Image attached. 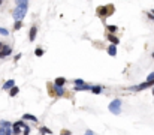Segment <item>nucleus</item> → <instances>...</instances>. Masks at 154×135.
Returning a JSON list of instances; mask_svg holds the SVG:
<instances>
[{
	"mask_svg": "<svg viewBox=\"0 0 154 135\" xmlns=\"http://www.w3.org/2000/svg\"><path fill=\"white\" fill-rule=\"evenodd\" d=\"M106 39H108L112 45H118V44H120V39H118L115 35H111V33H109L108 36H106Z\"/></svg>",
	"mask_w": 154,
	"mask_h": 135,
	"instance_id": "1a4fd4ad",
	"label": "nucleus"
},
{
	"mask_svg": "<svg viewBox=\"0 0 154 135\" xmlns=\"http://www.w3.org/2000/svg\"><path fill=\"white\" fill-rule=\"evenodd\" d=\"M114 5H106V6H99L97 8V15L102 17V18H106L114 14Z\"/></svg>",
	"mask_w": 154,
	"mask_h": 135,
	"instance_id": "f03ea898",
	"label": "nucleus"
},
{
	"mask_svg": "<svg viewBox=\"0 0 154 135\" xmlns=\"http://www.w3.org/2000/svg\"><path fill=\"white\" fill-rule=\"evenodd\" d=\"M84 135H94V132H93V131H91V129H87V131H85V134H84Z\"/></svg>",
	"mask_w": 154,
	"mask_h": 135,
	"instance_id": "a878e982",
	"label": "nucleus"
},
{
	"mask_svg": "<svg viewBox=\"0 0 154 135\" xmlns=\"http://www.w3.org/2000/svg\"><path fill=\"white\" fill-rule=\"evenodd\" d=\"M44 48H36L35 50V56H37V57H41V56H44Z\"/></svg>",
	"mask_w": 154,
	"mask_h": 135,
	"instance_id": "aec40b11",
	"label": "nucleus"
},
{
	"mask_svg": "<svg viewBox=\"0 0 154 135\" xmlns=\"http://www.w3.org/2000/svg\"><path fill=\"white\" fill-rule=\"evenodd\" d=\"M121 99H114L111 101V104H109V111L112 114H115V116H120L121 114Z\"/></svg>",
	"mask_w": 154,
	"mask_h": 135,
	"instance_id": "7ed1b4c3",
	"label": "nucleus"
},
{
	"mask_svg": "<svg viewBox=\"0 0 154 135\" xmlns=\"http://www.w3.org/2000/svg\"><path fill=\"white\" fill-rule=\"evenodd\" d=\"M21 27H23V23L21 21H15L14 23V30H19Z\"/></svg>",
	"mask_w": 154,
	"mask_h": 135,
	"instance_id": "4be33fe9",
	"label": "nucleus"
},
{
	"mask_svg": "<svg viewBox=\"0 0 154 135\" xmlns=\"http://www.w3.org/2000/svg\"><path fill=\"white\" fill-rule=\"evenodd\" d=\"M153 95H154V89H153Z\"/></svg>",
	"mask_w": 154,
	"mask_h": 135,
	"instance_id": "7c9ffc66",
	"label": "nucleus"
},
{
	"mask_svg": "<svg viewBox=\"0 0 154 135\" xmlns=\"http://www.w3.org/2000/svg\"><path fill=\"white\" fill-rule=\"evenodd\" d=\"M27 9H29V2L27 0H18L15 9H14V12H12V17H14L15 21H21V20L25 17V14H27Z\"/></svg>",
	"mask_w": 154,
	"mask_h": 135,
	"instance_id": "f257e3e1",
	"label": "nucleus"
},
{
	"mask_svg": "<svg viewBox=\"0 0 154 135\" xmlns=\"http://www.w3.org/2000/svg\"><path fill=\"white\" fill-rule=\"evenodd\" d=\"M54 90H56V93H57V96H63V95H64V89H63V87L54 86Z\"/></svg>",
	"mask_w": 154,
	"mask_h": 135,
	"instance_id": "dca6fc26",
	"label": "nucleus"
},
{
	"mask_svg": "<svg viewBox=\"0 0 154 135\" xmlns=\"http://www.w3.org/2000/svg\"><path fill=\"white\" fill-rule=\"evenodd\" d=\"M151 14H153V15H154V9H153V12H151Z\"/></svg>",
	"mask_w": 154,
	"mask_h": 135,
	"instance_id": "c756f323",
	"label": "nucleus"
},
{
	"mask_svg": "<svg viewBox=\"0 0 154 135\" xmlns=\"http://www.w3.org/2000/svg\"><path fill=\"white\" fill-rule=\"evenodd\" d=\"M23 120H30V122H35V123H37L39 119L36 116H33V114H27V113H25L24 116H23Z\"/></svg>",
	"mask_w": 154,
	"mask_h": 135,
	"instance_id": "9b49d317",
	"label": "nucleus"
},
{
	"mask_svg": "<svg viewBox=\"0 0 154 135\" xmlns=\"http://www.w3.org/2000/svg\"><path fill=\"white\" fill-rule=\"evenodd\" d=\"M37 36V27L36 26H31L30 27V32H29V39H30V42H33V41L36 39Z\"/></svg>",
	"mask_w": 154,
	"mask_h": 135,
	"instance_id": "423d86ee",
	"label": "nucleus"
},
{
	"mask_svg": "<svg viewBox=\"0 0 154 135\" xmlns=\"http://www.w3.org/2000/svg\"><path fill=\"white\" fill-rule=\"evenodd\" d=\"M14 87H15V81H14V80H8V81L3 84V90H9V92H11Z\"/></svg>",
	"mask_w": 154,
	"mask_h": 135,
	"instance_id": "6e6552de",
	"label": "nucleus"
},
{
	"mask_svg": "<svg viewBox=\"0 0 154 135\" xmlns=\"http://www.w3.org/2000/svg\"><path fill=\"white\" fill-rule=\"evenodd\" d=\"M91 87L90 84H85V86H81V87H75V92H87V90H91Z\"/></svg>",
	"mask_w": 154,
	"mask_h": 135,
	"instance_id": "ddd939ff",
	"label": "nucleus"
},
{
	"mask_svg": "<svg viewBox=\"0 0 154 135\" xmlns=\"http://www.w3.org/2000/svg\"><path fill=\"white\" fill-rule=\"evenodd\" d=\"M91 92L94 93V95H100V93H102V86H93L91 87Z\"/></svg>",
	"mask_w": 154,
	"mask_h": 135,
	"instance_id": "2eb2a0df",
	"label": "nucleus"
},
{
	"mask_svg": "<svg viewBox=\"0 0 154 135\" xmlns=\"http://www.w3.org/2000/svg\"><path fill=\"white\" fill-rule=\"evenodd\" d=\"M151 57H153V59H154V53H153V54H151Z\"/></svg>",
	"mask_w": 154,
	"mask_h": 135,
	"instance_id": "c85d7f7f",
	"label": "nucleus"
},
{
	"mask_svg": "<svg viewBox=\"0 0 154 135\" xmlns=\"http://www.w3.org/2000/svg\"><path fill=\"white\" fill-rule=\"evenodd\" d=\"M147 15H148V17H150V18L153 20V21H154V15H153V14H151V12H148V14H147Z\"/></svg>",
	"mask_w": 154,
	"mask_h": 135,
	"instance_id": "cd10ccee",
	"label": "nucleus"
},
{
	"mask_svg": "<svg viewBox=\"0 0 154 135\" xmlns=\"http://www.w3.org/2000/svg\"><path fill=\"white\" fill-rule=\"evenodd\" d=\"M23 135H30V128H29V126H25V128H24Z\"/></svg>",
	"mask_w": 154,
	"mask_h": 135,
	"instance_id": "b1692460",
	"label": "nucleus"
},
{
	"mask_svg": "<svg viewBox=\"0 0 154 135\" xmlns=\"http://www.w3.org/2000/svg\"><path fill=\"white\" fill-rule=\"evenodd\" d=\"M12 126L9 122H0V135H12Z\"/></svg>",
	"mask_w": 154,
	"mask_h": 135,
	"instance_id": "20e7f679",
	"label": "nucleus"
},
{
	"mask_svg": "<svg viewBox=\"0 0 154 135\" xmlns=\"http://www.w3.org/2000/svg\"><path fill=\"white\" fill-rule=\"evenodd\" d=\"M60 135H72V132H70V131H68V129H64V131L60 132Z\"/></svg>",
	"mask_w": 154,
	"mask_h": 135,
	"instance_id": "393cba45",
	"label": "nucleus"
},
{
	"mask_svg": "<svg viewBox=\"0 0 154 135\" xmlns=\"http://www.w3.org/2000/svg\"><path fill=\"white\" fill-rule=\"evenodd\" d=\"M108 30H109V33L112 35V33H115V32L118 30V27H117V26H108Z\"/></svg>",
	"mask_w": 154,
	"mask_h": 135,
	"instance_id": "5701e85b",
	"label": "nucleus"
},
{
	"mask_svg": "<svg viewBox=\"0 0 154 135\" xmlns=\"http://www.w3.org/2000/svg\"><path fill=\"white\" fill-rule=\"evenodd\" d=\"M148 87H154V81H153V83H148V81H145V83H142V84L132 86V87H129V90H133V92H141V90L148 89Z\"/></svg>",
	"mask_w": 154,
	"mask_h": 135,
	"instance_id": "39448f33",
	"label": "nucleus"
},
{
	"mask_svg": "<svg viewBox=\"0 0 154 135\" xmlns=\"http://www.w3.org/2000/svg\"><path fill=\"white\" fill-rule=\"evenodd\" d=\"M21 128L23 126H19L18 123H15L14 126H12V132H14L15 135H19V134H21Z\"/></svg>",
	"mask_w": 154,
	"mask_h": 135,
	"instance_id": "4468645a",
	"label": "nucleus"
},
{
	"mask_svg": "<svg viewBox=\"0 0 154 135\" xmlns=\"http://www.w3.org/2000/svg\"><path fill=\"white\" fill-rule=\"evenodd\" d=\"M73 83H75V87H81V86H85L87 83L84 80H81V78H76L75 81H73Z\"/></svg>",
	"mask_w": 154,
	"mask_h": 135,
	"instance_id": "f3484780",
	"label": "nucleus"
},
{
	"mask_svg": "<svg viewBox=\"0 0 154 135\" xmlns=\"http://www.w3.org/2000/svg\"><path fill=\"white\" fill-rule=\"evenodd\" d=\"M106 51H108V54H109V56H112V57L117 56V45H112V44H111Z\"/></svg>",
	"mask_w": 154,
	"mask_h": 135,
	"instance_id": "f8f14e48",
	"label": "nucleus"
},
{
	"mask_svg": "<svg viewBox=\"0 0 154 135\" xmlns=\"http://www.w3.org/2000/svg\"><path fill=\"white\" fill-rule=\"evenodd\" d=\"M18 93H19V89H18V87L15 86V87H14V89H12V90L9 92V96H12V98H15V96H17V95H18Z\"/></svg>",
	"mask_w": 154,
	"mask_h": 135,
	"instance_id": "6ab92c4d",
	"label": "nucleus"
},
{
	"mask_svg": "<svg viewBox=\"0 0 154 135\" xmlns=\"http://www.w3.org/2000/svg\"><path fill=\"white\" fill-rule=\"evenodd\" d=\"M66 84V78L64 77H58L54 80V86H58V87H63Z\"/></svg>",
	"mask_w": 154,
	"mask_h": 135,
	"instance_id": "9d476101",
	"label": "nucleus"
},
{
	"mask_svg": "<svg viewBox=\"0 0 154 135\" xmlns=\"http://www.w3.org/2000/svg\"><path fill=\"white\" fill-rule=\"evenodd\" d=\"M0 35H3V36H9V30H8V29H5V27H0Z\"/></svg>",
	"mask_w": 154,
	"mask_h": 135,
	"instance_id": "412c9836",
	"label": "nucleus"
},
{
	"mask_svg": "<svg viewBox=\"0 0 154 135\" xmlns=\"http://www.w3.org/2000/svg\"><path fill=\"white\" fill-rule=\"evenodd\" d=\"M19 59H21V53H18L17 56H15V62H17V60H19Z\"/></svg>",
	"mask_w": 154,
	"mask_h": 135,
	"instance_id": "bb28decb",
	"label": "nucleus"
},
{
	"mask_svg": "<svg viewBox=\"0 0 154 135\" xmlns=\"http://www.w3.org/2000/svg\"><path fill=\"white\" fill-rule=\"evenodd\" d=\"M11 53H12V48H11L9 45H5V47H3V50L0 51V59H5V57H8Z\"/></svg>",
	"mask_w": 154,
	"mask_h": 135,
	"instance_id": "0eeeda50",
	"label": "nucleus"
},
{
	"mask_svg": "<svg viewBox=\"0 0 154 135\" xmlns=\"http://www.w3.org/2000/svg\"><path fill=\"white\" fill-rule=\"evenodd\" d=\"M39 131H41V135H45V134H50V135H52V131H51V129H48V128H45V126H42Z\"/></svg>",
	"mask_w": 154,
	"mask_h": 135,
	"instance_id": "a211bd4d",
	"label": "nucleus"
}]
</instances>
